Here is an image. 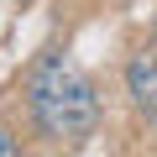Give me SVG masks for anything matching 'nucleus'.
Instances as JSON below:
<instances>
[{
  "label": "nucleus",
  "mask_w": 157,
  "mask_h": 157,
  "mask_svg": "<svg viewBox=\"0 0 157 157\" xmlns=\"http://www.w3.org/2000/svg\"><path fill=\"white\" fill-rule=\"evenodd\" d=\"M26 110H32V121H37V131H42L47 141H84V136L100 126L94 84H89L68 58H58V52H47V58L32 68Z\"/></svg>",
  "instance_id": "obj_1"
},
{
  "label": "nucleus",
  "mask_w": 157,
  "mask_h": 157,
  "mask_svg": "<svg viewBox=\"0 0 157 157\" xmlns=\"http://www.w3.org/2000/svg\"><path fill=\"white\" fill-rule=\"evenodd\" d=\"M126 94H131L136 115H147L157 126V52H136L126 63Z\"/></svg>",
  "instance_id": "obj_2"
},
{
  "label": "nucleus",
  "mask_w": 157,
  "mask_h": 157,
  "mask_svg": "<svg viewBox=\"0 0 157 157\" xmlns=\"http://www.w3.org/2000/svg\"><path fill=\"white\" fill-rule=\"evenodd\" d=\"M11 152H16V141H11L6 131H0V157H11Z\"/></svg>",
  "instance_id": "obj_3"
}]
</instances>
